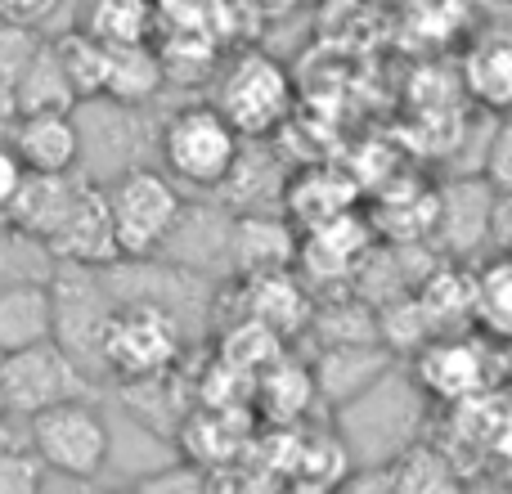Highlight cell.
<instances>
[{
	"label": "cell",
	"instance_id": "28",
	"mask_svg": "<svg viewBox=\"0 0 512 494\" xmlns=\"http://www.w3.org/2000/svg\"><path fill=\"white\" fill-rule=\"evenodd\" d=\"M337 494H387V472H382L378 481H373V477H355L351 486L337 490Z\"/></svg>",
	"mask_w": 512,
	"mask_h": 494
},
{
	"label": "cell",
	"instance_id": "30",
	"mask_svg": "<svg viewBox=\"0 0 512 494\" xmlns=\"http://www.w3.org/2000/svg\"><path fill=\"white\" fill-rule=\"evenodd\" d=\"M0 418H5V405H0Z\"/></svg>",
	"mask_w": 512,
	"mask_h": 494
},
{
	"label": "cell",
	"instance_id": "3",
	"mask_svg": "<svg viewBox=\"0 0 512 494\" xmlns=\"http://www.w3.org/2000/svg\"><path fill=\"white\" fill-rule=\"evenodd\" d=\"M27 450L50 477L59 481H95L108 468L113 454V432L104 414L86 400H59L27 418Z\"/></svg>",
	"mask_w": 512,
	"mask_h": 494
},
{
	"label": "cell",
	"instance_id": "10",
	"mask_svg": "<svg viewBox=\"0 0 512 494\" xmlns=\"http://www.w3.org/2000/svg\"><path fill=\"white\" fill-rule=\"evenodd\" d=\"M495 230V189L486 176L472 180H450L445 189H436V221L432 234L450 252H472L486 243V234Z\"/></svg>",
	"mask_w": 512,
	"mask_h": 494
},
{
	"label": "cell",
	"instance_id": "17",
	"mask_svg": "<svg viewBox=\"0 0 512 494\" xmlns=\"http://www.w3.org/2000/svg\"><path fill=\"white\" fill-rule=\"evenodd\" d=\"M167 72H162L158 45H122V50H108V68H104V95L117 108H140L149 104L162 90Z\"/></svg>",
	"mask_w": 512,
	"mask_h": 494
},
{
	"label": "cell",
	"instance_id": "6",
	"mask_svg": "<svg viewBox=\"0 0 512 494\" xmlns=\"http://www.w3.org/2000/svg\"><path fill=\"white\" fill-rule=\"evenodd\" d=\"M90 378L59 342H36L27 351L0 355V405L5 414H41L59 400H86Z\"/></svg>",
	"mask_w": 512,
	"mask_h": 494
},
{
	"label": "cell",
	"instance_id": "9",
	"mask_svg": "<svg viewBox=\"0 0 512 494\" xmlns=\"http://www.w3.org/2000/svg\"><path fill=\"white\" fill-rule=\"evenodd\" d=\"M9 149L23 162V171L68 176L81 162V122L72 113H23L14 117Z\"/></svg>",
	"mask_w": 512,
	"mask_h": 494
},
{
	"label": "cell",
	"instance_id": "4",
	"mask_svg": "<svg viewBox=\"0 0 512 494\" xmlns=\"http://www.w3.org/2000/svg\"><path fill=\"white\" fill-rule=\"evenodd\" d=\"M158 144H162L167 176L198 189H221L243 153V135L212 104L176 108L167 117V126H162Z\"/></svg>",
	"mask_w": 512,
	"mask_h": 494
},
{
	"label": "cell",
	"instance_id": "26",
	"mask_svg": "<svg viewBox=\"0 0 512 494\" xmlns=\"http://www.w3.org/2000/svg\"><path fill=\"white\" fill-rule=\"evenodd\" d=\"M59 5H63V0H0V23L32 32V27L50 23Z\"/></svg>",
	"mask_w": 512,
	"mask_h": 494
},
{
	"label": "cell",
	"instance_id": "5",
	"mask_svg": "<svg viewBox=\"0 0 512 494\" xmlns=\"http://www.w3.org/2000/svg\"><path fill=\"white\" fill-rule=\"evenodd\" d=\"M216 113L243 135V140H261V135L279 131L288 122L292 108V77L279 59L265 50H239L225 63L221 81H216Z\"/></svg>",
	"mask_w": 512,
	"mask_h": 494
},
{
	"label": "cell",
	"instance_id": "20",
	"mask_svg": "<svg viewBox=\"0 0 512 494\" xmlns=\"http://www.w3.org/2000/svg\"><path fill=\"white\" fill-rule=\"evenodd\" d=\"M463 90L481 108L512 117V41H481L463 59Z\"/></svg>",
	"mask_w": 512,
	"mask_h": 494
},
{
	"label": "cell",
	"instance_id": "22",
	"mask_svg": "<svg viewBox=\"0 0 512 494\" xmlns=\"http://www.w3.org/2000/svg\"><path fill=\"white\" fill-rule=\"evenodd\" d=\"M472 328L486 342L508 346L512 342V256L481 265L477 292H472Z\"/></svg>",
	"mask_w": 512,
	"mask_h": 494
},
{
	"label": "cell",
	"instance_id": "12",
	"mask_svg": "<svg viewBox=\"0 0 512 494\" xmlns=\"http://www.w3.org/2000/svg\"><path fill=\"white\" fill-rule=\"evenodd\" d=\"M72 194H77V176H41V171H23V185H18V194L9 198L5 207V225L9 234H18V239L45 247L50 243V234L59 230L63 212H68Z\"/></svg>",
	"mask_w": 512,
	"mask_h": 494
},
{
	"label": "cell",
	"instance_id": "27",
	"mask_svg": "<svg viewBox=\"0 0 512 494\" xmlns=\"http://www.w3.org/2000/svg\"><path fill=\"white\" fill-rule=\"evenodd\" d=\"M18 185H23V162L14 158V149H9V144H0V216H5L9 198L18 194Z\"/></svg>",
	"mask_w": 512,
	"mask_h": 494
},
{
	"label": "cell",
	"instance_id": "19",
	"mask_svg": "<svg viewBox=\"0 0 512 494\" xmlns=\"http://www.w3.org/2000/svg\"><path fill=\"white\" fill-rule=\"evenodd\" d=\"M248 310L252 324L270 328L274 337H288L297 328H306L310 319V301L301 292V283L288 270H270V274H248Z\"/></svg>",
	"mask_w": 512,
	"mask_h": 494
},
{
	"label": "cell",
	"instance_id": "16",
	"mask_svg": "<svg viewBox=\"0 0 512 494\" xmlns=\"http://www.w3.org/2000/svg\"><path fill=\"white\" fill-rule=\"evenodd\" d=\"M230 256H239L243 279L248 274L288 270L297 261V234L288 221H270V216H243L230 230Z\"/></svg>",
	"mask_w": 512,
	"mask_h": 494
},
{
	"label": "cell",
	"instance_id": "11",
	"mask_svg": "<svg viewBox=\"0 0 512 494\" xmlns=\"http://www.w3.org/2000/svg\"><path fill=\"white\" fill-rule=\"evenodd\" d=\"M373 252V230L355 212H342L333 221H319L297 234V261L315 279H342L355 274V265Z\"/></svg>",
	"mask_w": 512,
	"mask_h": 494
},
{
	"label": "cell",
	"instance_id": "8",
	"mask_svg": "<svg viewBox=\"0 0 512 494\" xmlns=\"http://www.w3.org/2000/svg\"><path fill=\"white\" fill-rule=\"evenodd\" d=\"M45 252L63 265H81V270H108V265H122L104 185H95V180H77V194H72L68 212H63L59 230L50 234Z\"/></svg>",
	"mask_w": 512,
	"mask_h": 494
},
{
	"label": "cell",
	"instance_id": "18",
	"mask_svg": "<svg viewBox=\"0 0 512 494\" xmlns=\"http://www.w3.org/2000/svg\"><path fill=\"white\" fill-rule=\"evenodd\" d=\"M387 494H472V486L432 441H418L387 468Z\"/></svg>",
	"mask_w": 512,
	"mask_h": 494
},
{
	"label": "cell",
	"instance_id": "14",
	"mask_svg": "<svg viewBox=\"0 0 512 494\" xmlns=\"http://www.w3.org/2000/svg\"><path fill=\"white\" fill-rule=\"evenodd\" d=\"M472 292H477V270L450 261L436 265L414 288V301L423 310L432 333H468L472 328Z\"/></svg>",
	"mask_w": 512,
	"mask_h": 494
},
{
	"label": "cell",
	"instance_id": "13",
	"mask_svg": "<svg viewBox=\"0 0 512 494\" xmlns=\"http://www.w3.org/2000/svg\"><path fill=\"white\" fill-rule=\"evenodd\" d=\"M54 337V292L45 279L0 283V355L27 351Z\"/></svg>",
	"mask_w": 512,
	"mask_h": 494
},
{
	"label": "cell",
	"instance_id": "29",
	"mask_svg": "<svg viewBox=\"0 0 512 494\" xmlns=\"http://www.w3.org/2000/svg\"><path fill=\"white\" fill-rule=\"evenodd\" d=\"M248 9H256V14H288V9H297L301 0H243Z\"/></svg>",
	"mask_w": 512,
	"mask_h": 494
},
{
	"label": "cell",
	"instance_id": "2",
	"mask_svg": "<svg viewBox=\"0 0 512 494\" xmlns=\"http://www.w3.org/2000/svg\"><path fill=\"white\" fill-rule=\"evenodd\" d=\"M113 239L122 261H149L171 243V234L185 221V198L176 180L153 167H126L104 185Z\"/></svg>",
	"mask_w": 512,
	"mask_h": 494
},
{
	"label": "cell",
	"instance_id": "7",
	"mask_svg": "<svg viewBox=\"0 0 512 494\" xmlns=\"http://www.w3.org/2000/svg\"><path fill=\"white\" fill-rule=\"evenodd\" d=\"M490 346L495 342H481V337H468V333L427 337L414 351L418 391L445 409L459 405V400L481 396V391H495V382H490Z\"/></svg>",
	"mask_w": 512,
	"mask_h": 494
},
{
	"label": "cell",
	"instance_id": "25",
	"mask_svg": "<svg viewBox=\"0 0 512 494\" xmlns=\"http://www.w3.org/2000/svg\"><path fill=\"white\" fill-rule=\"evenodd\" d=\"M481 176L490 180V189L499 194H512V117L495 126L490 135V149H486V162H481Z\"/></svg>",
	"mask_w": 512,
	"mask_h": 494
},
{
	"label": "cell",
	"instance_id": "24",
	"mask_svg": "<svg viewBox=\"0 0 512 494\" xmlns=\"http://www.w3.org/2000/svg\"><path fill=\"white\" fill-rule=\"evenodd\" d=\"M45 481V468L32 459V450H0V494H36Z\"/></svg>",
	"mask_w": 512,
	"mask_h": 494
},
{
	"label": "cell",
	"instance_id": "21",
	"mask_svg": "<svg viewBox=\"0 0 512 494\" xmlns=\"http://www.w3.org/2000/svg\"><path fill=\"white\" fill-rule=\"evenodd\" d=\"M158 27V5L153 0H90L86 32L108 50L122 45H149Z\"/></svg>",
	"mask_w": 512,
	"mask_h": 494
},
{
	"label": "cell",
	"instance_id": "23",
	"mask_svg": "<svg viewBox=\"0 0 512 494\" xmlns=\"http://www.w3.org/2000/svg\"><path fill=\"white\" fill-rule=\"evenodd\" d=\"M50 50H54V63H59V72H63V81H68L77 104H90V99L104 95L108 45H99L95 36L81 27V32H63Z\"/></svg>",
	"mask_w": 512,
	"mask_h": 494
},
{
	"label": "cell",
	"instance_id": "1",
	"mask_svg": "<svg viewBox=\"0 0 512 494\" xmlns=\"http://www.w3.org/2000/svg\"><path fill=\"white\" fill-rule=\"evenodd\" d=\"M180 351H185V328H180L176 310L153 297H122L108 306L104 324H99L95 364L131 387V382L167 378Z\"/></svg>",
	"mask_w": 512,
	"mask_h": 494
},
{
	"label": "cell",
	"instance_id": "15",
	"mask_svg": "<svg viewBox=\"0 0 512 494\" xmlns=\"http://www.w3.org/2000/svg\"><path fill=\"white\" fill-rule=\"evenodd\" d=\"M355 180L342 176L337 167H306L288 189H283V212L288 221H297L301 230L319 221H333V216L351 212L355 207Z\"/></svg>",
	"mask_w": 512,
	"mask_h": 494
}]
</instances>
